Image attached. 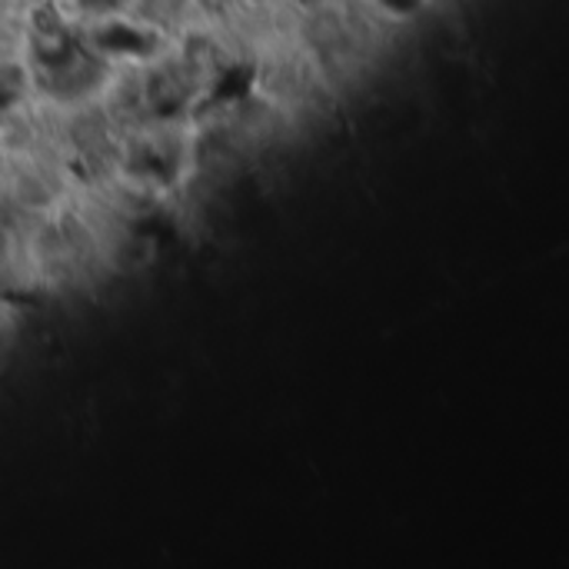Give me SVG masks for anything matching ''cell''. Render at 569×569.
Returning <instances> with one entry per match:
<instances>
[{"instance_id":"1","label":"cell","mask_w":569,"mask_h":569,"mask_svg":"<svg viewBox=\"0 0 569 569\" xmlns=\"http://www.w3.org/2000/svg\"><path fill=\"white\" fill-rule=\"evenodd\" d=\"M20 287V220L0 203V293Z\"/></svg>"}]
</instances>
